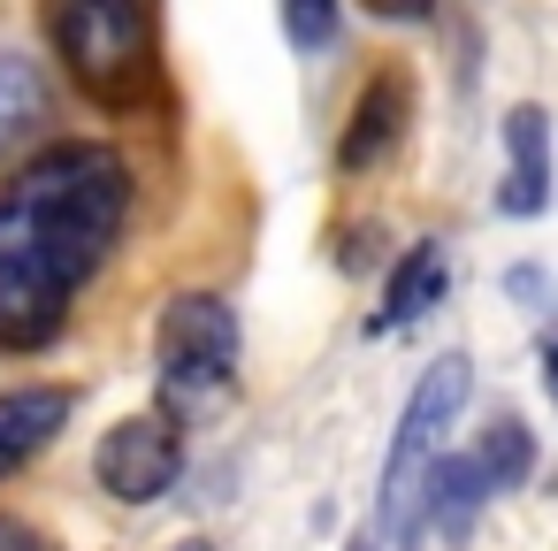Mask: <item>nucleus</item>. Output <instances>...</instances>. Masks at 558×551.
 <instances>
[{"instance_id": "f257e3e1", "label": "nucleus", "mask_w": 558, "mask_h": 551, "mask_svg": "<svg viewBox=\"0 0 558 551\" xmlns=\"http://www.w3.org/2000/svg\"><path fill=\"white\" fill-rule=\"evenodd\" d=\"M138 177L100 139H62L0 177V352H39L70 330L77 291L123 245Z\"/></svg>"}, {"instance_id": "ddd939ff", "label": "nucleus", "mask_w": 558, "mask_h": 551, "mask_svg": "<svg viewBox=\"0 0 558 551\" xmlns=\"http://www.w3.org/2000/svg\"><path fill=\"white\" fill-rule=\"evenodd\" d=\"M283 39L299 55H322L337 39V0H283Z\"/></svg>"}, {"instance_id": "1a4fd4ad", "label": "nucleus", "mask_w": 558, "mask_h": 551, "mask_svg": "<svg viewBox=\"0 0 558 551\" xmlns=\"http://www.w3.org/2000/svg\"><path fill=\"white\" fill-rule=\"evenodd\" d=\"M444 284H451V253H444L436 238H421V245L390 268V291H383L375 330H405V322H421V314L444 299Z\"/></svg>"}, {"instance_id": "9d476101", "label": "nucleus", "mask_w": 558, "mask_h": 551, "mask_svg": "<svg viewBox=\"0 0 558 551\" xmlns=\"http://www.w3.org/2000/svg\"><path fill=\"white\" fill-rule=\"evenodd\" d=\"M482 498H489V482H482L474 452H436V467H428V513H436L451 536H466V528H474Z\"/></svg>"}, {"instance_id": "423d86ee", "label": "nucleus", "mask_w": 558, "mask_h": 551, "mask_svg": "<svg viewBox=\"0 0 558 551\" xmlns=\"http://www.w3.org/2000/svg\"><path fill=\"white\" fill-rule=\"evenodd\" d=\"M77 414L70 383H24V391H0V475H16L24 459H39Z\"/></svg>"}, {"instance_id": "f3484780", "label": "nucleus", "mask_w": 558, "mask_h": 551, "mask_svg": "<svg viewBox=\"0 0 558 551\" xmlns=\"http://www.w3.org/2000/svg\"><path fill=\"white\" fill-rule=\"evenodd\" d=\"M177 551H215V543H199V536H192V543H177Z\"/></svg>"}, {"instance_id": "9b49d317", "label": "nucleus", "mask_w": 558, "mask_h": 551, "mask_svg": "<svg viewBox=\"0 0 558 551\" xmlns=\"http://www.w3.org/2000/svg\"><path fill=\"white\" fill-rule=\"evenodd\" d=\"M398 108H405V93H398L390 77H375V85L360 93V108H352V131L337 139V161H344V169H367V161L398 139Z\"/></svg>"}, {"instance_id": "6e6552de", "label": "nucleus", "mask_w": 558, "mask_h": 551, "mask_svg": "<svg viewBox=\"0 0 558 551\" xmlns=\"http://www.w3.org/2000/svg\"><path fill=\"white\" fill-rule=\"evenodd\" d=\"M54 116V93H47V70L24 55V47H0V154H16L47 131Z\"/></svg>"}, {"instance_id": "4468645a", "label": "nucleus", "mask_w": 558, "mask_h": 551, "mask_svg": "<svg viewBox=\"0 0 558 551\" xmlns=\"http://www.w3.org/2000/svg\"><path fill=\"white\" fill-rule=\"evenodd\" d=\"M0 551H54L47 528H32L24 513H0Z\"/></svg>"}, {"instance_id": "f8f14e48", "label": "nucleus", "mask_w": 558, "mask_h": 551, "mask_svg": "<svg viewBox=\"0 0 558 551\" xmlns=\"http://www.w3.org/2000/svg\"><path fill=\"white\" fill-rule=\"evenodd\" d=\"M474 467H482V482H489V490H512V482H527V467H535V436H527V429L505 414V421L482 436Z\"/></svg>"}, {"instance_id": "7ed1b4c3", "label": "nucleus", "mask_w": 558, "mask_h": 551, "mask_svg": "<svg viewBox=\"0 0 558 551\" xmlns=\"http://www.w3.org/2000/svg\"><path fill=\"white\" fill-rule=\"evenodd\" d=\"M466 391H474V360L466 352H444V360L421 368V383H413V398H405V414L390 429V459H383V528H390V543H413L421 536L428 467L451 444V421H459Z\"/></svg>"}, {"instance_id": "dca6fc26", "label": "nucleus", "mask_w": 558, "mask_h": 551, "mask_svg": "<svg viewBox=\"0 0 558 551\" xmlns=\"http://www.w3.org/2000/svg\"><path fill=\"white\" fill-rule=\"evenodd\" d=\"M344 551H375V536H352V543H344Z\"/></svg>"}, {"instance_id": "2eb2a0df", "label": "nucleus", "mask_w": 558, "mask_h": 551, "mask_svg": "<svg viewBox=\"0 0 558 551\" xmlns=\"http://www.w3.org/2000/svg\"><path fill=\"white\" fill-rule=\"evenodd\" d=\"M367 9H375L383 24H421V16L436 9V0H367Z\"/></svg>"}, {"instance_id": "39448f33", "label": "nucleus", "mask_w": 558, "mask_h": 551, "mask_svg": "<svg viewBox=\"0 0 558 551\" xmlns=\"http://www.w3.org/2000/svg\"><path fill=\"white\" fill-rule=\"evenodd\" d=\"M93 475H100V490H108L116 505H154V498H169L177 475H184V436H177L161 414H131V421H116V429L100 436Z\"/></svg>"}, {"instance_id": "0eeeda50", "label": "nucleus", "mask_w": 558, "mask_h": 551, "mask_svg": "<svg viewBox=\"0 0 558 551\" xmlns=\"http://www.w3.org/2000/svg\"><path fill=\"white\" fill-rule=\"evenodd\" d=\"M497 207L512 223L550 207V116L543 108H512L505 116V192H497Z\"/></svg>"}, {"instance_id": "f03ea898", "label": "nucleus", "mask_w": 558, "mask_h": 551, "mask_svg": "<svg viewBox=\"0 0 558 551\" xmlns=\"http://www.w3.org/2000/svg\"><path fill=\"white\" fill-rule=\"evenodd\" d=\"M47 39L62 70L100 100L131 108L154 85V0H47Z\"/></svg>"}, {"instance_id": "20e7f679", "label": "nucleus", "mask_w": 558, "mask_h": 551, "mask_svg": "<svg viewBox=\"0 0 558 551\" xmlns=\"http://www.w3.org/2000/svg\"><path fill=\"white\" fill-rule=\"evenodd\" d=\"M154 368H161V406L169 414H199L230 391L238 375V314L215 291H184L161 307L154 330Z\"/></svg>"}]
</instances>
